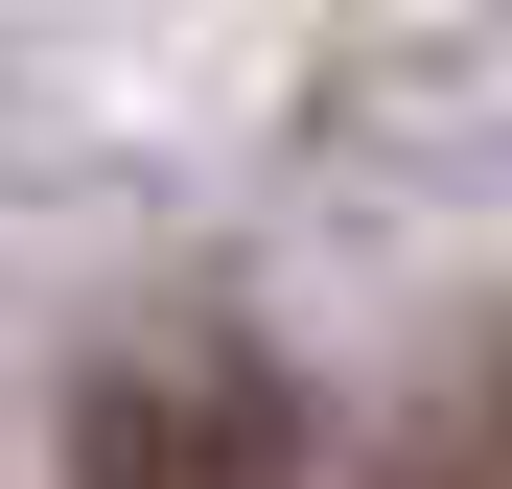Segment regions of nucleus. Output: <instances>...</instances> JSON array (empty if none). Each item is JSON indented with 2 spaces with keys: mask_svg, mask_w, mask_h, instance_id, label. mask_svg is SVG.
I'll return each instance as SVG.
<instances>
[{
  "mask_svg": "<svg viewBox=\"0 0 512 489\" xmlns=\"http://www.w3.org/2000/svg\"><path fill=\"white\" fill-rule=\"evenodd\" d=\"M70 489H303V396L256 350H117L70 396Z\"/></svg>",
  "mask_w": 512,
  "mask_h": 489,
  "instance_id": "nucleus-1",
  "label": "nucleus"
},
{
  "mask_svg": "<svg viewBox=\"0 0 512 489\" xmlns=\"http://www.w3.org/2000/svg\"><path fill=\"white\" fill-rule=\"evenodd\" d=\"M419 489H512V420H489V396H466L443 443H419Z\"/></svg>",
  "mask_w": 512,
  "mask_h": 489,
  "instance_id": "nucleus-2",
  "label": "nucleus"
}]
</instances>
